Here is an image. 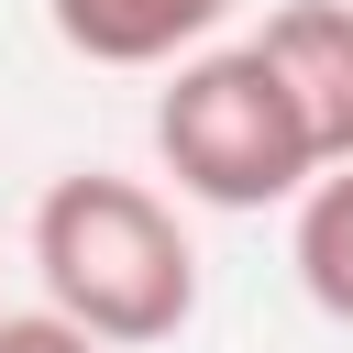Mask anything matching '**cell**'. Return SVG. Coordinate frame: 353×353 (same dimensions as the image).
Returning <instances> with one entry per match:
<instances>
[{
  "mask_svg": "<svg viewBox=\"0 0 353 353\" xmlns=\"http://www.w3.org/2000/svg\"><path fill=\"white\" fill-rule=\"evenodd\" d=\"M0 353H99V342L55 309H0Z\"/></svg>",
  "mask_w": 353,
  "mask_h": 353,
  "instance_id": "obj_6",
  "label": "cell"
},
{
  "mask_svg": "<svg viewBox=\"0 0 353 353\" xmlns=\"http://www.w3.org/2000/svg\"><path fill=\"white\" fill-rule=\"evenodd\" d=\"M254 55H265V77L287 88L320 176L353 165V0H287V11H265Z\"/></svg>",
  "mask_w": 353,
  "mask_h": 353,
  "instance_id": "obj_3",
  "label": "cell"
},
{
  "mask_svg": "<svg viewBox=\"0 0 353 353\" xmlns=\"http://www.w3.org/2000/svg\"><path fill=\"white\" fill-rule=\"evenodd\" d=\"M44 22L88 66H188L232 22V0H44Z\"/></svg>",
  "mask_w": 353,
  "mask_h": 353,
  "instance_id": "obj_4",
  "label": "cell"
},
{
  "mask_svg": "<svg viewBox=\"0 0 353 353\" xmlns=\"http://www.w3.org/2000/svg\"><path fill=\"white\" fill-rule=\"evenodd\" d=\"M33 276H44V309L77 320L99 353H143L199 320L188 221L143 176H110V165H77L33 199Z\"/></svg>",
  "mask_w": 353,
  "mask_h": 353,
  "instance_id": "obj_1",
  "label": "cell"
},
{
  "mask_svg": "<svg viewBox=\"0 0 353 353\" xmlns=\"http://www.w3.org/2000/svg\"><path fill=\"white\" fill-rule=\"evenodd\" d=\"M287 265H298L309 309L353 331V165H331V176H320V188L298 199V232H287Z\"/></svg>",
  "mask_w": 353,
  "mask_h": 353,
  "instance_id": "obj_5",
  "label": "cell"
},
{
  "mask_svg": "<svg viewBox=\"0 0 353 353\" xmlns=\"http://www.w3.org/2000/svg\"><path fill=\"white\" fill-rule=\"evenodd\" d=\"M154 154L199 210H276L320 188V154L254 44H210L154 88Z\"/></svg>",
  "mask_w": 353,
  "mask_h": 353,
  "instance_id": "obj_2",
  "label": "cell"
}]
</instances>
